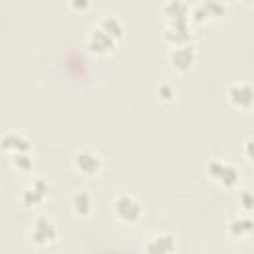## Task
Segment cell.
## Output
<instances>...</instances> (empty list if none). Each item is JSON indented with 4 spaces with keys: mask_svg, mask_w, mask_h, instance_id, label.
I'll use <instances>...</instances> for the list:
<instances>
[{
    "mask_svg": "<svg viewBox=\"0 0 254 254\" xmlns=\"http://www.w3.org/2000/svg\"><path fill=\"white\" fill-rule=\"evenodd\" d=\"M113 212L123 222H135L141 216V204L133 194H119L113 200Z\"/></svg>",
    "mask_w": 254,
    "mask_h": 254,
    "instance_id": "obj_1",
    "label": "cell"
},
{
    "mask_svg": "<svg viewBox=\"0 0 254 254\" xmlns=\"http://www.w3.org/2000/svg\"><path fill=\"white\" fill-rule=\"evenodd\" d=\"M56 236H58V228H56V224H54L48 216H38V218L34 220V224H32V228H30V238H32L36 244L46 246V244L54 242Z\"/></svg>",
    "mask_w": 254,
    "mask_h": 254,
    "instance_id": "obj_2",
    "label": "cell"
},
{
    "mask_svg": "<svg viewBox=\"0 0 254 254\" xmlns=\"http://www.w3.org/2000/svg\"><path fill=\"white\" fill-rule=\"evenodd\" d=\"M208 175L224 187H234L238 183V169L226 161H210L208 163Z\"/></svg>",
    "mask_w": 254,
    "mask_h": 254,
    "instance_id": "obj_3",
    "label": "cell"
},
{
    "mask_svg": "<svg viewBox=\"0 0 254 254\" xmlns=\"http://www.w3.org/2000/svg\"><path fill=\"white\" fill-rule=\"evenodd\" d=\"M228 99H230L232 105L242 107V109H248L254 103V87L250 83L236 81V83H232L228 87Z\"/></svg>",
    "mask_w": 254,
    "mask_h": 254,
    "instance_id": "obj_4",
    "label": "cell"
},
{
    "mask_svg": "<svg viewBox=\"0 0 254 254\" xmlns=\"http://www.w3.org/2000/svg\"><path fill=\"white\" fill-rule=\"evenodd\" d=\"M165 38L177 46L189 44L190 40V28H189V18H177L169 20V26L165 30Z\"/></svg>",
    "mask_w": 254,
    "mask_h": 254,
    "instance_id": "obj_5",
    "label": "cell"
},
{
    "mask_svg": "<svg viewBox=\"0 0 254 254\" xmlns=\"http://www.w3.org/2000/svg\"><path fill=\"white\" fill-rule=\"evenodd\" d=\"M73 167L83 175H95L101 169V159L91 151H79L73 155Z\"/></svg>",
    "mask_w": 254,
    "mask_h": 254,
    "instance_id": "obj_6",
    "label": "cell"
},
{
    "mask_svg": "<svg viewBox=\"0 0 254 254\" xmlns=\"http://www.w3.org/2000/svg\"><path fill=\"white\" fill-rule=\"evenodd\" d=\"M113 44H115V38H111L105 30H101L99 26L91 28V32H89V36H87V46H89V50H91V52L103 54V52L111 50V48H113Z\"/></svg>",
    "mask_w": 254,
    "mask_h": 254,
    "instance_id": "obj_7",
    "label": "cell"
},
{
    "mask_svg": "<svg viewBox=\"0 0 254 254\" xmlns=\"http://www.w3.org/2000/svg\"><path fill=\"white\" fill-rule=\"evenodd\" d=\"M169 60H171V64H173L177 69L187 71V69L192 65V62H194V48H192L190 44L177 46V48L169 54Z\"/></svg>",
    "mask_w": 254,
    "mask_h": 254,
    "instance_id": "obj_8",
    "label": "cell"
},
{
    "mask_svg": "<svg viewBox=\"0 0 254 254\" xmlns=\"http://www.w3.org/2000/svg\"><path fill=\"white\" fill-rule=\"evenodd\" d=\"M46 194H48V185H46L42 179H36V181H34L32 185H28L26 190L22 192V200H24V204H28V206H38L40 202H44Z\"/></svg>",
    "mask_w": 254,
    "mask_h": 254,
    "instance_id": "obj_9",
    "label": "cell"
},
{
    "mask_svg": "<svg viewBox=\"0 0 254 254\" xmlns=\"http://www.w3.org/2000/svg\"><path fill=\"white\" fill-rule=\"evenodd\" d=\"M2 149L4 151H10L12 155L14 153H28L30 141L22 133H18V131H6L2 135Z\"/></svg>",
    "mask_w": 254,
    "mask_h": 254,
    "instance_id": "obj_10",
    "label": "cell"
},
{
    "mask_svg": "<svg viewBox=\"0 0 254 254\" xmlns=\"http://www.w3.org/2000/svg\"><path fill=\"white\" fill-rule=\"evenodd\" d=\"M175 250V238L173 234H157L147 242V254H171Z\"/></svg>",
    "mask_w": 254,
    "mask_h": 254,
    "instance_id": "obj_11",
    "label": "cell"
},
{
    "mask_svg": "<svg viewBox=\"0 0 254 254\" xmlns=\"http://www.w3.org/2000/svg\"><path fill=\"white\" fill-rule=\"evenodd\" d=\"M226 228H228V234H232L236 238H242V236H248L254 230V220L248 218V216H234V218H230Z\"/></svg>",
    "mask_w": 254,
    "mask_h": 254,
    "instance_id": "obj_12",
    "label": "cell"
},
{
    "mask_svg": "<svg viewBox=\"0 0 254 254\" xmlns=\"http://www.w3.org/2000/svg\"><path fill=\"white\" fill-rule=\"evenodd\" d=\"M71 206H73L75 214H79V216L89 214V210H91V196H89V192L87 190H75L73 196H71Z\"/></svg>",
    "mask_w": 254,
    "mask_h": 254,
    "instance_id": "obj_13",
    "label": "cell"
},
{
    "mask_svg": "<svg viewBox=\"0 0 254 254\" xmlns=\"http://www.w3.org/2000/svg\"><path fill=\"white\" fill-rule=\"evenodd\" d=\"M101 30H105L111 38H119L121 34H123V24H121V20L115 16V14H105L101 20H99V24H97Z\"/></svg>",
    "mask_w": 254,
    "mask_h": 254,
    "instance_id": "obj_14",
    "label": "cell"
},
{
    "mask_svg": "<svg viewBox=\"0 0 254 254\" xmlns=\"http://www.w3.org/2000/svg\"><path fill=\"white\" fill-rule=\"evenodd\" d=\"M165 16H169V20H177V18H189V4L187 2H179V0H171L163 6Z\"/></svg>",
    "mask_w": 254,
    "mask_h": 254,
    "instance_id": "obj_15",
    "label": "cell"
},
{
    "mask_svg": "<svg viewBox=\"0 0 254 254\" xmlns=\"http://www.w3.org/2000/svg\"><path fill=\"white\" fill-rule=\"evenodd\" d=\"M10 163H12V167H16L22 173H28L32 169V157L28 153H14L10 157Z\"/></svg>",
    "mask_w": 254,
    "mask_h": 254,
    "instance_id": "obj_16",
    "label": "cell"
},
{
    "mask_svg": "<svg viewBox=\"0 0 254 254\" xmlns=\"http://www.w3.org/2000/svg\"><path fill=\"white\" fill-rule=\"evenodd\" d=\"M238 200H240V204H242L244 210H252V208H254V192L242 190V192L238 194Z\"/></svg>",
    "mask_w": 254,
    "mask_h": 254,
    "instance_id": "obj_17",
    "label": "cell"
},
{
    "mask_svg": "<svg viewBox=\"0 0 254 254\" xmlns=\"http://www.w3.org/2000/svg\"><path fill=\"white\" fill-rule=\"evenodd\" d=\"M202 4H204V8H206L208 16H218V14L224 12V4H222V2H202Z\"/></svg>",
    "mask_w": 254,
    "mask_h": 254,
    "instance_id": "obj_18",
    "label": "cell"
},
{
    "mask_svg": "<svg viewBox=\"0 0 254 254\" xmlns=\"http://www.w3.org/2000/svg\"><path fill=\"white\" fill-rule=\"evenodd\" d=\"M159 95H161L163 99H173L175 89H173L169 83H161V85H159Z\"/></svg>",
    "mask_w": 254,
    "mask_h": 254,
    "instance_id": "obj_19",
    "label": "cell"
},
{
    "mask_svg": "<svg viewBox=\"0 0 254 254\" xmlns=\"http://www.w3.org/2000/svg\"><path fill=\"white\" fill-rule=\"evenodd\" d=\"M244 155L248 157L250 163H254V139H248L244 145Z\"/></svg>",
    "mask_w": 254,
    "mask_h": 254,
    "instance_id": "obj_20",
    "label": "cell"
},
{
    "mask_svg": "<svg viewBox=\"0 0 254 254\" xmlns=\"http://www.w3.org/2000/svg\"><path fill=\"white\" fill-rule=\"evenodd\" d=\"M73 6H75V8H85L87 2H85V0H83V2H73Z\"/></svg>",
    "mask_w": 254,
    "mask_h": 254,
    "instance_id": "obj_21",
    "label": "cell"
}]
</instances>
